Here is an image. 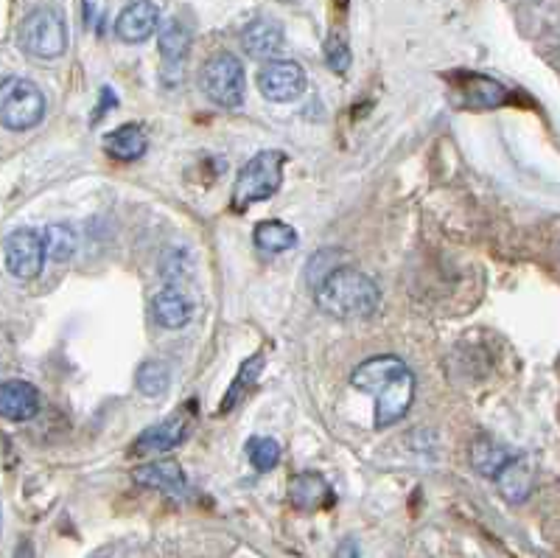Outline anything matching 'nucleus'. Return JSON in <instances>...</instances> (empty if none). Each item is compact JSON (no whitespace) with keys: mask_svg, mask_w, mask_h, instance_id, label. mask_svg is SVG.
Wrapping results in <instances>:
<instances>
[{"mask_svg":"<svg viewBox=\"0 0 560 558\" xmlns=\"http://www.w3.org/2000/svg\"><path fill=\"white\" fill-rule=\"evenodd\" d=\"M350 385L376 399V430L398 424L415 399V376L404 359L392 354L364 359L350 376Z\"/></svg>","mask_w":560,"mask_h":558,"instance_id":"nucleus-1","label":"nucleus"},{"mask_svg":"<svg viewBox=\"0 0 560 558\" xmlns=\"http://www.w3.org/2000/svg\"><path fill=\"white\" fill-rule=\"evenodd\" d=\"M48 113L42 90L31 79L9 76L0 85V121L12 132H26L40 124Z\"/></svg>","mask_w":560,"mask_h":558,"instance_id":"nucleus-6","label":"nucleus"},{"mask_svg":"<svg viewBox=\"0 0 560 558\" xmlns=\"http://www.w3.org/2000/svg\"><path fill=\"white\" fill-rule=\"evenodd\" d=\"M0 413L6 421H28L40 413V390L23 382V379H9L0 385Z\"/></svg>","mask_w":560,"mask_h":558,"instance_id":"nucleus-11","label":"nucleus"},{"mask_svg":"<svg viewBox=\"0 0 560 558\" xmlns=\"http://www.w3.org/2000/svg\"><path fill=\"white\" fill-rule=\"evenodd\" d=\"M160 26V9L152 0H129L115 20V34L121 43H146Z\"/></svg>","mask_w":560,"mask_h":558,"instance_id":"nucleus-10","label":"nucleus"},{"mask_svg":"<svg viewBox=\"0 0 560 558\" xmlns=\"http://www.w3.org/2000/svg\"><path fill=\"white\" fill-rule=\"evenodd\" d=\"M157 48H160V57L166 62H182L188 48H191V34L182 26L180 20H168L166 26L157 34Z\"/></svg>","mask_w":560,"mask_h":558,"instance_id":"nucleus-20","label":"nucleus"},{"mask_svg":"<svg viewBox=\"0 0 560 558\" xmlns=\"http://www.w3.org/2000/svg\"><path fill=\"white\" fill-rule=\"evenodd\" d=\"M45 247H48V258L51 261H70L76 253V233L68 225H48L45 230Z\"/></svg>","mask_w":560,"mask_h":558,"instance_id":"nucleus-22","label":"nucleus"},{"mask_svg":"<svg viewBox=\"0 0 560 558\" xmlns=\"http://www.w3.org/2000/svg\"><path fill=\"white\" fill-rule=\"evenodd\" d=\"M252 239H255V247H258L261 253L275 256V253L292 250L294 244H297V230H294L292 225H286V222H280V219H266V222H258V225H255Z\"/></svg>","mask_w":560,"mask_h":558,"instance_id":"nucleus-18","label":"nucleus"},{"mask_svg":"<svg viewBox=\"0 0 560 558\" xmlns=\"http://www.w3.org/2000/svg\"><path fill=\"white\" fill-rule=\"evenodd\" d=\"M104 146H107L112 158L138 160L149 149V138H146V132L138 124H124V127L112 129L110 135L104 138Z\"/></svg>","mask_w":560,"mask_h":558,"instance_id":"nucleus-17","label":"nucleus"},{"mask_svg":"<svg viewBox=\"0 0 560 558\" xmlns=\"http://www.w3.org/2000/svg\"><path fill=\"white\" fill-rule=\"evenodd\" d=\"M191 410L194 404H185L177 413H171L163 418L160 424H154L149 430H143L138 435V441L132 446V455H160V452H171L174 446H180L185 441V435L191 430Z\"/></svg>","mask_w":560,"mask_h":558,"instance_id":"nucleus-8","label":"nucleus"},{"mask_svg":"<svg viewBox=\"0 0 560 558\" xmlns=\"http://www.w3.org/2000/svg\"><path fill=\"white\" fill-rule=\"evenodd\" d=\"M306 71L292 59H272L258 71V90L269 101H294L306 90Z\"/></svg>","mask_w":560,"mask_h":558,"instance_id":"nucleus-9","label":"nucleus"},{"mask_svg":"<svg viewBox=\"0 0 560 558\" xmlns=\"http://www.w3.org/2000/svg\"><path fill=\"white\" fill-rule=\"evenodd\" d=\"M191 303L177 289H163L152 298V317L157 326L163 329H182L191 320Z\"/></svg>","mask_w":560,"mask_h":558,"instance_id":"nucleus-15","label":"nucleus"},{"mask_svg":"<svg viewBox=\"0 0 560 558\" xmlns=\"http://www.w3.org/2000/svg\"><path fill=\"white\" fill-rule=\"evenodd\" d=\"M286 160L289 158L280 149H266V152H258L250 163H244L233 186V211H247L255 202L275 197L283 183Z\"/></svg>","mask_w":560,"mask_h":558,"instance_id":"nucleus-3","label":"nucleus"},{"mask_svg":"<svg viewBox=\"0 0 560 558\" xmlns=\"http://www.w3.org/2000/svg\"><path fill=\"white\" fill-rule=\"evenodd\" d=\"M241 45L252 59H272L283 48V26L272 17H255L241 31Z\"/></svg>","mask_w":560,"mask_h":558,"instance_id":"nucleus-12","label":"nucleus"},{"mask_svg":"<svg viewBox=\"0 0 560 558\" xmlns=\"http://www.w3.org/2000/svg\"><path fill=\"white\" fill-rule=\"evenodd\" d=\"M314 298L325 315L339 320H364L376 315L381 306L376 281L353 267H336L325 272L320 284L314 287Z\"/></svg>","mask_w":560,"mask_h":558,"instance_id":"nucleus-2","label":"nucleus"},{"mask_svg":"<svg viewBox=\"0 0 560 558\" xmlns=\"http://www.w3.org/2000/svg\"><path fill=\"white\" fill-rule=\"evenodd\" d=\"M132 477H135L138 486L163 491L168 497H180V494H185V488H188L180 463H174V460H157V463L138 466V469L132 472Z\"/></svg>","mask_w":560,"mask_h":558,"instance_id":"nucleus-13","label":"nucleus"},{"mask_svg":"<svg viewBox=\"0 0 560 558\" xmlns=\"http://www.w3.org/2000/svg\"><path fill=\"white\" fill-rule=\"evenodd\" d=\"M496 483H499V491H502V497L507 502H524L530 497L532 491V483H535V474H532V466L527 463V458H510V463L504 466L499 477H496Z\"/></svg>","mask_w":560,"mask_h":558,"instance_id":"nucleus-16","label":"nucleus"},{"mask_svg":"<svg viewBox=\"0 0 560 558\" xmlns=\"http://www.w3.org/2000/svg\"><path fill=\"white\" fill-rule=\"evenodd\" d=\"M261 365H264V354H255L252 359H247L244 365H241V371H238V379L233 382V387L227 390V399H224V404L219 407V413H227V410H233L238 401H241V396L247 393L252 387V382L258 379V371H261Z\"/></svg>","mask_w":560,"mask_h":558,"instance_id":"nucleus-23","label":"nucleus"},{"mask_svg":"<svg viewBox=\"0 0 560 558\" xmlns=\"http://www.w3.org/2000/svg\"><path fill=\"white\" fill-rule=\"evenodd\" d=\"M199 87L216 107H224V110L241 107L247 96V76H244L241 59L230 51L213 54L199 71Z\"/></svg>","mask_w":560,"mask_h":558,"instance_id":"nucleus-4","label":"nucleus"},{"mask_svg":"<svg viewBox=\"0 0 560 558\" xmlns=\"http://www.w3.org/2000/svg\"><path fill=\"white\" fill-rule=\"evenodd\" d=\"M3 258H6V270L12 272L17 281H34L48 258L45 233L31 228L12 230L3 244Z\"/></svg>","mask_w":560,"mask_h":558,"instance_id":"nucleus-7","label":"nucleus"},{"mask_svg":"<svg viewBox=\"0 0 560 558\" xmlns=\"http://www.w3.org/2000/svg\"><path fill=\"white\" fill-rule=\"evenodd\" d=\"M168 382H171V371H168L166 362H160V359H149L138 368V390L143 396L166 393Z\"/></svg>","mask_w":560,"mask_h":558,"instance_id":"nucleus-21","label":"nucleus"},{"mask_svg":"<svg viewBox=\"0 0 560 558\" xmlns=\"http://www.w3.org/2000/svg\"><path fill=\"white\" fill-rule=\"evenodd\" d=\"M331 500H334V494L322 474L303 472L292 477V483H289V502L297 511H317Z\"/></svg>","mask_w":560,"mask_h":558,"instance_id":"nucleus-14","label":"nucleus"},{"mask_svg":"<svg viewBox=\"0 0 560 558\" xmlns=\"http://www.w3.org/2000/svg\"><path fill=\"white\" fill-rule=\"evenodd\" d=\"M325 62H328V68L334 73H345L350 68V48L339 34L328 37V43H325Z\"/></svg>","mask_w":560,"mask_h":558,"instance_id":"nucleus-25","label":"nucleus"},{"mask_svg":"<svg viewBox=\"0 0 560 558\" xmlns=\"http://www.w3.org/2000/svg\"><path fill=\"white\" fill-rule=\"evenodd\" d=\"M510 458H513V455H510L504 446L493 444L488 438L474 441V446H471V466H474L482 477H493V480H496L499 472L510 463Z\"/></svg>","mask_w":560,"mask_h":558,"instance_id":"nucleus-19","label":"nucleus"},{"mask_svg":"<svg viewBox=\"0 0 560 558\" xmlns=\"http://www.w3.org/2000/svg\"><path fill=\"white\" fill-rule=\"evenodd\" d=\"M247 458L258 472H272L280 460V446L272 438H250L247 441Z\"/></svg>","mask_w":560,"mask_h":558,"instance_id":"nucleus-24","label":"nucleus"},{"mask_svg":"<svg viewBox=\"0 0 560 558\" xmlns=\"http://www.w3.org/2000/svg\"><path fill=\"white\" fill-rule=\"evenodd\" d=\"M17 43L28 57L59 59L68 51V23L51 6L34 9L20 23Z\"/></svg>","mask_w":560,"mask_h":558,"instance_id":"nucleus-5","label":"nucleus"}]
</instances>
